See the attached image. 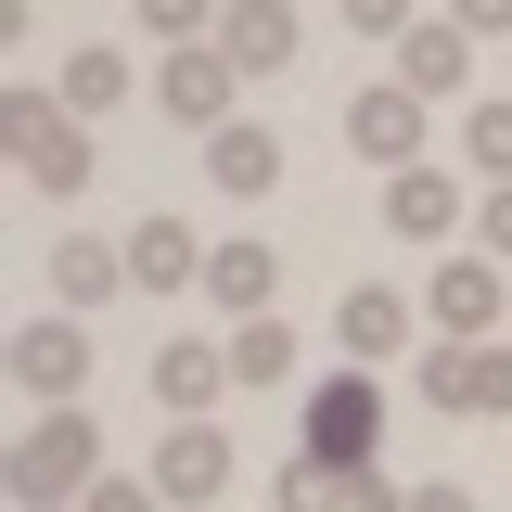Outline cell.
<instances>
[{
  "mask_svg": "<svg viewBox=\"0 0 512 512\" xmlns=\"http://www.w3.org/2000/svg\"><path fill=\"white\" fill-rule=\"evenodd\" d=\"M359 512H410V487H384V474H359Z\"/></svg>",
  "mask_w": 512,
  "mask_h": 512,
  "instance_id": "obj_29",
  "label": "cell"
},
{
  "mask_svg": "<svg viewBox=\"0 0 512 512\" xmlns=\"http://www.w3.org/2000/svg\"><path fill=\"white\" fill-rule=\"evenodd\" d=\"M231 384H295V320H231Z\"/></svg>",
  "mask_w": 512,
  "mask_h": 512,
  "instance_id": "obj_21",
  "label": "cell"
},
{
  "mask_svg": "<svg viewBox=\"0 0 512 512\" xmlns=\"http://www.w3.org/2000/svg\"><path fill=\"white\" fill-rule=\"evenodd\" d=\"M205 295H218L231 320H269V295H282V256L256 244V231H244V244H218V256H205Z\"/></svg>",
  "mask_w": 512,
  "mask_h": 512,
  "instance_id": "obj_18",
  "label": "cell"
},
{
  "mask_svg": "<svg viewBox=\"0 0 512 512\" xmlns=\"http://www.w3.org/2000/svg\"><path fill=\"white\" fill-rule=\"evenodd\" d=\"M13 397H39V410H77V397H90V320L77 308L13 333Z\"/></svg>",
  "mask_w": 512,
  "mask_h": 512,
  "instance_id": "obj_6",
  "label": "cell"
},
{
  "mask_svg": "<svg viewBox=\"0 0 512 512\" xmlns=\"http://www.w3.org/2000/svg\"><path fill=\"white\" fill-rule=\"evenodd\" d=\"M448 26H461L474 52H487V39H500V52H512V0H448Z\"/></svg>",
  "mask_w": 512,
  "mask_h": 512,
  "instance_id": "obj_26",
  "label": "cell"
},
{
  "mask_svg": "<svg viewBox=\"0 0 512 512\" xmlns=\"http://www.w3.org/2000/svg\"><path fill=\"white\" fill-rule=\"evenodd\" d=\"M410 512H474V487H448V474H436V487H410Z\"/></svg>",
  "mask_w": 512,
  "mask_h": 512,
  "instance_id": "obj_28",
  "label": "cell"
},
{
  "mask_svg": "<svg viewBox=\"0 0 512 512\" xmlns=\"http://www.w3.org/2000/svg\"><path fill=\"white\" fill-rule=\"evenodd\" d=\"M52 90H64V116H90V128H103V116H116V103H128V52H103V39H77V52H64V77H52Z\"/></svg>",
  "mask_w": 512,
  "mask_h": 512,
  "instance_id": "obj_19",
  "label": "cell"
},
{
  "mask_svg": "<svg viewBox=\"0 0 512 512\" xmlns=\"http://www.w3.org/2000/svg\"><path fill=\"white\" fill-rule=\"evenodd\" d=\"M167 128H192V141H218V128H244V64L218 52V39H192V52L154 64V90H141Z\"/></svg>",
  "mask_w": 512,
  "mask_h": 512,
  "instance_id": "obj_3",
  "label": "cell"
},
{
  "mask_svg": "<svg viewBox=\"0 0 512 512\" xmlns=\"http://www.w3.org/2000/svg\"><path fill=\"white\" fill-rule=\"evenodd\" d=\"M474 256H500V269H512V180L474 192Z\"/></svg>",
  "mask_w": 512,
  "mask_h": 512,
  "instance_id": "obj_24",
  "label": "cell"
},
{
  "mask_svg": "<svg viewBox=\"0 0 512 512\" xmlns=\"http://www.w3.org/2000/svg\"><path fill=\"white\" fill-rule=\"evenodd\" d=\"M218 13H231V0H141V26H154L167 52H192V39H218Z\"/></svg>",
  "mask_w": 512,
  "mask_h": 512,
  "instance_id": "obj_23",
  "label": "cell"
},
{
  "mask_svg": "<svg viewBox=\"0 0 512 512\" xmlns=\"http://www.w3.org/2000/svg\"><path fill=\"white\" fill-rule=\"evenodd\" d=\"M205 231H192V218H128V282H141V295H180V282H205Z\"/></svg>",
  "mask_w": 512,
  "mask_h": 512,
  "instance_id": "obj_11",
  "label": "cell"
},
{
  "mask_svg": "<svg viewBox=\"0 0 512 512\" xmlns=\"http://www.w3.org/2000/svg\"><path fill=\"white\" fill-rule=\"evenodd\" d=\"M282 512H359V474H320V461H282Z\"/></svg>",
  "mask_w": 512,
  "mask_h": 512,
  "instance_id": "obj_22",
  "label": "cell"
},
{
  "mask_svg": "<svg viewBox=\"0 0 512 512\" xmlns=\"http://www.w3.org/2000/svg\"><path fill=\"white\" fill-rule=\"evenodd\" d=\"M154 500L167 512H218L231 500V436L218 423H167L154 436Z\"/></svg>",
  "mask_w": 512,
  "mask_h": 512,
  "instance_id": "obj_8",
  "label": "cell"
},
{
  "mask_svg": "<svg viewBox=\"0 0 512 512\" xmlns=\"http://www.w3.org/2000/svg\"><path fill=\"white\" fill-rule=\"evenodd\" d=\"M500 77H512V52H500Z\"/></svg>",
  "mask_w": 512,
  "mask_h": 512,
  "instance_id": "obj_30",
  "label": "cell"
},
{
  "mask_svg": "<svg viewBox=\"0 0 512 512\" xmlns=\"http://www.w3.org/2000/svg\"><path fill=\"white\" fill-rule=\"evenodd\" d=\"M346 26H359V39H410V26H423V0H346Z\"/></svg>",
  "mask_w": 512,
  "mask_h": 512,
  "instance_id": "obj_25",
  "label": "cell"
},
{
  "mask_svg": "<svg viewBox=\"0 0 512 512\" xmlns=\"http://www.w3.org/2000/svg\"><path fill=\"white\" fill-rule=\"evenodd\" d=\"M103 487V423L90 410H26V436H13V500L26 512H90Z\"/></svg>",
  "mask_w": 512,
  "mask_h": 512,
  "instance_id": "obj_1",
  "label": "cell"
},
{
  "mask_svg": "<svg viewBox=\"0 0 512 512\" xmlns=\"http://www.w3.org/2000/svg\"><path fill=\"white\" fill-rule=\"evenodd\" d=\"M346 141L372 154L384 180H397V167H423V90H397V77H372V90L346 103Z\"/></svg>",
  "mask_w": 512,
  "mask_h": 512,
  "instance_id": "obj_10",
  "label": "cell"
},
{
  "mask_svg": "<svg viewBox=\"0 0 512 512\" xmlns=\"http://www.w3.org/2000/svg\"><path fill=\"white\" fill-rule=\"evenodd\" d=\"M218 384H231V346H192V333L154 346V397H167V423H218Z\"/></svg>",
  "mask_w": 512,
  "mask_h": 512,
  "instance_id": "obj_12",
  "label": "cell"
},
{
  "mask_svg": "<svg viewBox=\"0 0 512 512\" xmlns=\"http://www.w3.org/2000/svg\"><path fill=\"white\" fill-rule=\"evenodd\" d=\"M461 167H474V192L512 180V90H474L461 103Z\"/></svg>",
  "mask_w": 512,
  "mask_h": 512,
  "instance_id": "obj_20",
  "label": "cell"
},
{
  "mask_svg": "<svg viewBox=\"0 0 512 512\" xmlns=\"http://www.w3.org/2000/svg\"><path fill=\"white\" fill-rule=\"evenodd\" d=\"M90 512H167V500H154V474H103V487H90Z\"/></svg>",
  "mask_w": 512,
  "mask_h": 512,
  "instance_id": "obj_27",
  "label": "cell"
},
{
  "mask_svg": "<svg viewBox=\"0 0 512 512\" xmlns=\"http://www.w3.org/2000/svg\"><path fill=\"white\" fill-rule=\"evenodd\" d=\"M461 77H474V39H461L448 13H423V26L397 39V90H423V103H436V90H461Z\"/></svg>",
  "mask_w": 512,
  "mask_h": 512,
  "instance_id": "obj_17",
  "label": "cell"
},
{
  "mask_svg": "<svg viewBox=\"0 0 512 512\" xmlns=\"http://www.w3.org/2000/svg\"><path fill=\"white\" fill-rule=\"evenodd\" d=\"M423 308H436V346H500V308H512V269L474 244L436 256V282H423Z\"/></svg>",
  "mask_w": 512,
  "mask_h": 512,
  "instance_id": "obj_4",
  "label": "cell"
},
{
  "mask_svg": "<svg viewBox=\"0 0 512 512\" xmlns=\"http://www.w3.org/2000/svg\"><path fill=\"white\" fill-rule=\"evenodd\" d=\"M372 436H384V384L372 372H333L308 397V448H295V461H320V474H384Z\"/></svg>",
  "mask_w": 512,
  "mask_h": 512,
  "instance_id": "obj_5",
  "label": "cell"
},
{
  "mask_svg": "<svg viewBox=\"0 0 512 512\" xmlns=\"http://www.w3.org/2000/svg\"><path fill=\"white\" fill-rule=\"evenodd\" d=\"M218 52L244 64V77H282L295 64V0H231L218 13Z\"/></svg>",
  "mask_w": 512,
  "mask_h": 512,
  "instance_id": "obj_14",
  "label": "cell"
},
{
  "mask_svg": "<svg viewBox=\"0 0 512 512\" xmlns=\"http://www.w3.org/2000/svg\"><path fill=\"white\" fill-rule=\"evenodd\" d=\"M0 141L26 192H90V116H64V90H0Z\"/></svg>",
  "mask_w": 512,
  "mask_h": 512,
  "instance_id": "obj_2",
  "label": "cell"
},
{
  "mask_svg": "<svg viewBox=\"0 0 512 512\" xmlns=\"http://www.w3.org/2000/svg\"><path fill=\"white\" fill-rule=\"evenodd\" d=\"M333 333H346L359 372H372V359H410V295H397V282H359V295L333 308Z\"/></svg>",
  "mask_w": 512,
  "mask_h": 512,
  "instance_id": "obj_15",
  "label": "cell"
},
{
  "mask_svg": "<svg viewBox=\"0 0 512 512\" xmlns=\"http://www.w3.org/2000/svg\"><path fill=\"white\" fill-rule=\"evenodd\" d=\"M423 397L448 423H500L512 410V333L500 346H423Z\"/></svg>",
  "mask_w": 512,
  "mask_h": 512,
  "instance_id": "obj_7",
  "label": "cell"
},
{
  "mask_svg": "<svg viewBox=\"0 0 512 512\" xmlns=\"http://www.w3.org/2000/svg\"><path fill=\"white\" fill-rule=\"evenodd\" d=\"M205 180L218 192H244V205H269V192H282V128H218V141H205Z\"/></svg>",
  "mask_w": 512,
  "mask_h": 512,
  "instance_id": "obj_16",
  "label": "cell"
},
{
  "mask_svg": "<svg viewBox=\"0 0 512 512\" xmlns=\"http://www.w3.org/2000/svg\"><path fill=\"white\" fill-rule=\"evenodd\" d=\"M52 295H64L77 320L116 308V295H128V244H103V231H64V244H52Z\"/></svg>",
  "mask_w": 512,
  "mask_h": 512,
  "instance_id": "obj_13",
  "label": "cell"
},
{
  "mask_svg": "<svg viewBox=\"0 0 512 512\" xmlns=\"http://www.w3.org/2000/svg\"><path fill=\"white\" fill-rule=\"evenodd\" d=\"M384 231H397V244H448V231H474V192L423 154V167H397V180H384Z\"/></svg>",
  "mask_w": 512,
  "mask_h": 512,
  "instance_id": "obj_9",
  "label": "cell"
}]
</instances>
